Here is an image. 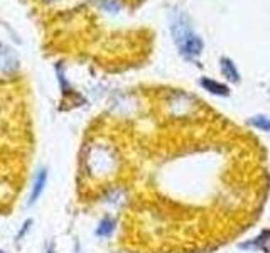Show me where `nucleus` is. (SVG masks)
Listing matches in <instances>:
<instances>
[{
    "instance_id": "obj_1",
    "label": "nucleus",
    "mask_w": 270,
    "mask_h": 253,
    "mask_svg": "<svg viewBox=\"0 0 270 253\" xmlns=\"http://www.w3.org/2000/svg\"><path fill=\"white\" fill-rule=\"evenodd\" d=\"M170 29L174 34V41H176L177 48H179L181 54L186 59H194L202 52V41L200 35L194 34V31L191 29L187 19L183 14H177L174 17L172 24H170Z\"/></svg>"
},
{
    "instance_id": "obj_2",
    "label": "nucleus",
    "mask_w": 270,
    "mask_h": 253,
    "mask_svg": "<svg viewBox=\"0 0 270 253\" xmlns=\"http://www.w3.org/2000/svg\"><path fill=\"white\" fill-rule=\"evenodd\" d=\"M17 67H19V59H17L14 49L0 42V69L5 73H12Z\"/></svg>"
},
{
    "instance_id": "obj_3",
    "label": "nucleus",
    "mask_w": 270,
    "mask_h": 253,
    "mask_svg": "<svg viewBox=\"0 0 270 253\" xmlns=\"http://www.w3.org/2000/svg\"><path fill=\"white\" fill-rule=\"evenodd\" d=\"M46 183H48V170H46L44 167H41V169H39L34 176L33 189H31V196H29V204L31 206H33L34 202L41 198V194L44 192Z\"/></svg>"
},
{
    "instance_id": "obj_4",
    "label": "nucleus",
    "mask_w": 270,
    "mask_h": 253,
    "mask_svg": "<svg viewBox=\"0 0 270 253\" xmlns=\"http://www.w3.org/2000/svg\"><path fill=\"white\" fill-rule=\"evenodd\" d=\"M200 83H201V86L204 88L206 91H209V93H213V95L226 96L230 93V90L225 86V84L218 83V81H215V80H209V78H202Z\"/></svg>"
},
{
    "instance_id": "obj_5",
    "label": "nucleus",
    "mask_w": 270,
    "mask_h": 253,
    "mask_svg": "<svg viewBox=\"0 0 270 253\" xmlns=\"http://www.w3.org/2000/svg\"><path fill=\"white\" fill-rule=\"evenodd\" d=\"M117 228V221L112 218V216H105L97 226V236L100 238H110L113 235Z\"/></svg>"
},
{
    "instance_id": "obj_6",
    "label": "nucleus",
    "mask_w": 270,
    "mask_h": 253,
    "mask_svg": "<svg viewBox=\"0 0 270 253\" xmlns=\"http://www.w3.org/2000/svg\"><path fill=\"white\" fill-rule=\"evenodd\" d=\"M221 73L225 74V78H228V80L235 81V83H236L238 80H240V74H238L235 64H233L232 59H228V58H223L221 59Z\"/></svg>"
},
{
    "instance_id": "obj_7",
    "label": "nucleus",
    "mask_w": 270,
    "mask_h": 253,
    "mask_svg": "<svg viewBox=\"0 0 270 253\" xmlns=\"http://www.w3.org/2000/svg\"><path fill=\"white\" fill-rule=\"evenodd\" d=\"M250 122H252V125H255L257 128H262V130L270 132V118H267V117H264V115L253 117Z\"/></svg>"
},
{
    "instance_id": "obj_8",
    "label": "nucleus",
    "mask_w": 270,
    "mask_h": 253,
    "mask_svg": "<svg viewBox=\"0 0 270 253\" xmlns=\"http://www.w3.org/2000/svg\"><path fill=\"white\" fill-rule=\"evenodd\" d=\"M255 245H257L258 248H262V250H264V252L270 253V233L262 235V236L258 238L257 243H255Z\"/></svg>"
},
{
    "instance_id": "obj_9",
    "label": "nucleus",
    "mask_w": 270,
    "mask_h": 253,
    "mask_svg": "<svg viewBox=\"0 0 270 253\" xmlns=\"http://www.w3.org/2000/svg\"><path fill=\"white\" fill-rule=\"evenodd\" d=\"M31 224H33V219H27V221L22 224V228H20V230H19V233H17V238H16L17 241H20L24 236H26V233L31 230Z\"/></svg>"
},
{
    "instance_id": "obj_10",
    "label": "nucleus",
    "mask_w": 270,
    "mask_h": 253,
    "mask_svg": "<svg viewBox=\"0 0 270 253\" xmlns=\"http://www.w3.org/2000/svg\"><path fill=\"white\" fill-rule=\"evenodd\" d=\"M103 5H105L110 12H117V10L120 9V3L117 2V0H106V2H103Z\"/></svg>"
},
{
    "instance_id": "obj_11",
    "label": "nucleus",
    "mask_w": 270,
    "mask_h": 253,
    "mask_svg": "<svg viewBox=\"0 0 270 253\" xmlns=\"http://www.w3.org/2000/svg\"><path fill=\"white\" fill-rule=\"evenodd\" d=\"M48 253H56V252H54V248L51 247V248H49V250H48Z\"/></svg>"
},
{
    "instance_id": "obj_12",
    "label": "nucleus",
    "mask_w": 270,
    "mask_h": 253,
    "mask_svg": "<svg viewBox=\"0 0 270 253\" xmlns=\"http://www.w3.org/2000/svg\"><path fill=\"white\" fill-rule=\"evenodd\" d=\"M0 253H5V252H3V250H0Z\"/></svg>"
}]
</instances>
